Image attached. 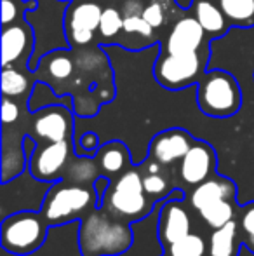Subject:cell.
Returning a JSON list of instances; mask_svg holds the SVG:
<instances>
[{
	"label": "cell",
	"mask_w": 254,
	"mask_h": 256,
	"mask_svg": "<svg viewBox=\"0 0 254 256\" xmlns=\"http://www.w3.org/2000/svg\"><path fill=\"white\" fill-rule=\"evenodd\" d=\"M216 164L218 157L213 145L204 142V140H197L178 164V180L183 183V188H188L192 192L200 183L207 182L214 174H218Z\"/></svg>",
	"instance_id": "5bb4252c"
},
{
	"label": "cell",
	"mask_w": 254,
	"mask_h": 256,
	"mask_svg": "<svg viewBox=\"0 0 254 256\" xmlns=\"http://www.w3.org/2000/svg\"><path fill=\"white\" fill-rule=\"evenodd\" d=\"M37 84L33 70L30 68L2 66V96L26 102Z\"/></svg>",
	"instance_id": "603a6c76"
},
{
	"label": "cell",
	"mask_w": 254,
	"mask_h": 256,
	"mask_svg": "<svg viewBox=\"0 0 254 256\" xmlns=\"http://www.w3.org/2000/svg\"><path fill=\"white\" fill-rule=\"evenodd\" d=\"M232 26H254V0H216Z\"/></svg>",
	"instance_id": "f1b7e54d"
},
{
	"label": "cell",
	"mask_w": 254,
	"mask_h": 256,
	"mask_svg": "<svg viewBox=\"0 0 254 256\" xmlns=\"http://www.w3.org/2000/svg\"><path fill=\"white\" fill-rule=\"evenodd\" d=\"M162 256H169V254H166V253H164V254H162Z\"/></svg>",
	"instance_id": "d590c367"
},
{
	"label": "cell",
	"mask_w": 254,
	"mask_h": 256,
	"mask_svg": "<svg viewBox=\"0 0 254 256\" xmlns=\"http://www.w3.org/2000/svg\"><path fill=\"white\" fill-rule=\"evenodd\" d=\"M75 152L73 140H63V142L52 143H37L30 160H28V169L30 174L37 182L56 183L63 180V172L66 169L68 162Z\"/></svg>",
	"instance_id": "30bf717a"
},
{
	"label": "cell",
	"mask_w": 254,
	"mask_h": 256,
	"mask_svg": "<svg viewBox=\"0 0 254 256\" xmlns=\"http://www.w3.org/2000/svg\"><path fill=\"white\" fill-rule=\"evenodd\" d=\"M131 223L112 214L105 208H96L80 220L78 251L82 256H119L131 250Z\"/></svg>",
	"instance_id": "7a4b0ae2"
},
{
	"label": "cell",
	"mask_w": 254,
	"mask_h": 256,
	"mask_svg": "<svg viewBox=\"0 0 254 256\" xmlns=\"http://www.w3.org/2000/svg\"><path fill=\"white\" fill-rule=\"evenodd\" d=\"M101 176L98 168V162L94 157H87V155H78L75 154L71 160L68 162L66 169L63 172V180L70 183H77V185H87L94 186V182Z\"/></svg>",
	"instance_id": "484cf974"
},
{
	"label": "cell",
	"mask_w": 254,
	"mask_h": 256,
	"mask_svg": "<svg viewBox=\"0 0 254 256\" xmlns=\"http://www.w3.org/2000/svg\"><path fill=\"white\" fill-rule=\"evenodd\" d=\"M193 223L183 199H167L159 212V240L162 248H169L176 240L192 234Z\"/></svg>",
	"instance_id": "ac0fdd59"
},
{
	"label": "cell",
	"mask_w": 254,
	"mask_h": 256,
	"mask_svg": "<svg viewBox=\"0 0 254 256\" xmlns=\"http://www.w3.org/2000/svg\"><path fill=\"white\" fill-rule=\"evenodd\" d=\"M73 106L47 104L31 112L28 134L37 143H52L73 140Z\"/></svg>",
	"instance_id": "9c48e42d"
},
{
	"label": "cell",
	"mask_w": 254,
	"mask_h": 256,
	"mask_svg": "<svg viewBox=\"0 0 254 256\" xmlns=\"http://www.w3.org/2000/svg\"><path fill=\"white\" fill-rule=\"evenodd\" d=\"M37 9V0H2V26L24 20L28 10Z\"/></svg>",
	"instance_id": "4dcf8cb0"
},
{
	"label": "cell",
	"mask_w": 254,
	"mask_h": 256,
	"mask_svg": "<svg viewBox=\"0 0 254 256\" xmlns=\"http://www.w3.org/2000/svg\"><path fill=\"white\" fill-rule=\"evenodd\" d=\"M181 16L183 10L176 6V0H148L143 9V18L160 35V38Z\"/></svg>",
	"instance_id": "cb8c5ba5"
},
{
	"label": "cell",
	"mask_w": 254,
	"mask_h": 256,
	"mask_svg": "<svg viewBox=\"0 0 254 256\" xmlns=\"http://www.w3.org/2000/svg\"><path fill=\"white\" fill-rule=\"evenodd\" d=\"M188 199H190L192 209H195L199 212L200 209L218 202V200L237 199V185L227 176L214 174L207 182L195 186L190 192V196H188Z\"/></svg>",
	"instance_id": "d6986e66"
},
{
	"label": "cell",
	"mask_w": 254,
	"mask_h": 256,
	"mask_svg": "<svg viewBox=\"0 0 254 256\" xmlns=\"http://www.w3.org/2000/svg\"><path fill=\"white\" fill-rule=\"evenodd\" d=\"M239 209H241V206H239L237 199H223V200H218V202L207 206V208L200 209L199 214L209 228L216 230V228H220V226L227 225L228 222L237 218Z\"/></svg>",
	"instance_id": "4316f807"
},
{
	"label": "cell",
	"mask_w": 254,
	"mask_h": 256,
	"mask_svg": "<svg viewBox=\"0 0 254 256\" xmlns=\"http://www.w3.org/2000/svg\"><path fill=\"white\" fill-rule=\"evenodd\" d=\"M197 104L207 117H232L242 106L241 84L227 70H207L197 84Z\"/></svg>",
	"instance_id": "5b68a950"
},
{
	"label": "cell",
	"mask_w": 254,
	"mask_h": 256,
	"mask_svg": "<svg viewBox=\"0 0 254 256\" xmlns=\"http://www.w3.org/2000/svg\"><path fill=\"white\" fill-rule=\"evenodd\" d=\"M103 7L94 0H71L63 12L64 40L71 49L98 44V28Z\"/></svg>",
	"instance_id": "ba28073f"
},
{
	"label": "cell",
	"mask_w": 254,
	"mask_h": 256,
	"mask_svg": "<svg viewBox=\"0 0 254 256\" xmlns=\"http://www.w3.org/2000/svg\"><path fill=\"white\" fill-rule=\"evenodd\" d=\"M190 12L197 18L211 40L225 37L232 28L216 0H192Z\"/></svg>",
	"instance_id": "44dd1931"
},
{
	"label": "cell",
	"mask_w": 254,
	"mask_h": 256,
	"mask_svg": "<svg viewBox=\"0 0 254 256\" xmlns=\"http://www.w3.org/2000/svg\"><path fill=\"white\" fill-rule=\"evenodd\" d=\"M75 74L68 86L66 96L73 98V112L78 117H92L101 104L115 96L113 68L110 66L99 44L73 49Z\"/></svg>",
	"instance_id": "6da1fadb"
},
{
	"label": "cell",
	"mask_w": 254,
	"mask_h": 256,
	"mask_svg": "<svg viewBox=\"0 0 254 256\" xmlns=\"http://www.w3.org/2000/svg\"><path fill=\"white\" fill-rule=\"evenodd\" d=\"M37 82H44L54 94L66 96L68 86L75 74V52L71 48H56L42 54L33 70Z\"/></svg>",
	"instance_id": "7c38bea8"
},
{
	"label": "cell",
	"mask_w": 254,
	"mask_h": 256,
	"mask_svg": "<svg viewBox=\"0 0 254 256\" xmlns=\"http://www.w3.org/2000/svg\"><path fill=\"white\" fill-rule=\"evenodd\" d=\"M146 2L148 0H124L122 2L120 12L124 16V28L117 46H122L129 51H141L160 42V35L143 18Z\"/></svg>",
	"instance_id": "4fadbf2b"
},
{
	"label": "cell",
	"mask_w": 254,
	"mask_h": 256,
	"mask_svg": "<svg viewBox=\"0 0 254 256\" xmlns=\"http://www.w3.org/2000/svg\"><path fill=\"white\" fill-rule=\"evenodd\" d=\"M24 138L26 134L17 132L14 128L12 142L7 136H2V183L7 185L10 180L17 178L24 171L28 158L24 152Z\"/></svg>",
	"instance_id": "7402d4cb"
},
{
	"label": "cell",
	"mask_w": 254,
	"mask_h": 256,
	"mask_svg": "<svg viewBox=\"0 0 254 256\" xmlns=\"http://www.w3.org/2000/svg\"><path fill=\"white\" fill-rule=\"evenodd\" d=\"M96 208H99V200L94 186L59 180L47 190L40 211L49 225L59 226L77 220L80 222Z\"/></svg>",
	"instance_id": "3957f363"
},
{
	"label": "cell",
	"mask_w": 254,
	"mask_h": 256,
	"mask_svg": "<svg viewBox=\"0 0 254 256\" xmlns=\"http://www.w3.org/2000/svg\"><path fill=\"white\" fill-rule=\"evenodd\" d=\"M58 2H64V4H68V2H71V0H58Z\"/></svg>",
	"instance_id": "e575fe53"
},
{
	"label": "cell",
	"mask_w": 254,
	"mask_h": 256,
	"mask_svg": "<svg viewBox=\"0 0 254 256\" xmlns=\"http://www.w3.org/2000/svg\"><path fill=\"white\" fill-rule=\"evenodd\" d=\"M124 28V16L120 9L113 6L103 7L101 21L98 28V44L99 46H117L119 37Z\"/></svg>",
	"instance_id": "83f0119b"
},
{
	"label": "cell",
	"mask_w": 254,
	"mask_h": 256,
	"mask_svg": "<svg viewBox=\"0 0 254 256\" xmlns=\"http://www.w3.org/2000/svg\"><path fill=\"white\" fill-rule=\"evenodd\" d=\"M51 225L42 211H19L3 218L0 242L12 254H31L44 246Z\"/></svg>",
	"instance_id": "52a82bcc"
},
{
	"label": "cell",
	"mask_w": 254,
	"mask_h": 256,
	"mask_svg": "<svg viewBox=\"0 0 254 256\" xmlns=\"http://www.w3.org/2000/svg\"><path fill=\"white\" fill-rule=\"evenodd\" d=\"M211 61V44L195 52H159L153 77L167 91H181L199 84Z\"/></svg>",
	"instance_id": "8992f818"
},
{
	"label": "cell",
	"mask_w": 254,
	"mask_h": 256,
	"mask_svg": "<svg viewBox=\"0 0 254 256\" xmlns=\"http://www.w3.org/2000/svg\"><path fill=\"white\" fill-rule=\"evenodd\" d=\"M96 162H98V168L101 176L113 180L117 176H120L122 172H126L127 169H131L132 158L131 152H129L127 145L119 140L115 142H108L105 145L99 146V150L94 155Z\"/></svg>",
	"instance_id": "ffe728a7"
},
{
	"label": "cell",
	"mask_w": 254,
	"mask_h": 256,
	"mask_svg": "<svg viewBox=\"0 0 254 256\" xmlns=\"http://www.w3.org/2000/svg\"><path fill=\"white\" fill-rule=\"evenodd\" d=\"M206 30L200 26L197 18L190 12H183V16L162 35L159 52H195L211 44Z\"/></svg>",
	"instance_id": "9a60e30c"
},
{
	"label": "cell",
	"mask_w": 254,
	"mask_h": 256,
	"mask_svg": "<svg viewBox=\"0 0 254 256\" xmlns=\"http://www.w3.org/2000/svg\"><path fill=\"white\" fill-rule=\"evenodd\" d=\"M239 232L242 237V244L254 254V200L241 206L237 214Z\"/></svg>",
	"instance_id": "1f68e13d"
},
{
	"label": "cell",
	"mask_w": 254,
	"mask_h": 256,
	"mask_svg": "<svg viewBox=\"0 0 254 256\" xmlns=\"http://www.w3.org/2000/svg\"><path fill=\"white\" fill-rule=\"evenodd\" d=\"M35 48V28L26 18L2 26V66L30 68Z\"/></svg>",
	"instance_id": "8fae6325"
},
{
	"label": "cell",
	"mask_w": 254,
	"mask_h": 256,
	"mask_svg": "<svg viewBox=\"0 0 254 256\" xmlns=\"http://www.w3.org/2000/svg\"><path fill=\"white\" fill-rule=\"evenodd\" d=\"M242 246V237L239 232L237 218L228 222L227 225L213 230L209 237L207 256H239Z\"/></svg>",
	"instance_id": "d4e9b609"
},
{
	"label": "cell",
	"mask_w": 254,
	"mask_h": 256,
	"mask_svg": "<svg viewBox=\"0 0 254 256\" xmlns=\"http://www.w3.org/2000/svg\"><path fill=\"white\" fill-rule=\"evenodd\" d=\"M99 136L94 131H87L75 142V152L78 155H87V157H94L96 152L99 150Z\"/></svg>",
	"instance_id": "d6a6232c"
},
{
	"label": "cell",
	"mask_w": 254,
	"mask_h": 256,
	"mask_svg": "<svg viewBox=\"0 0 254 256\" xmlns=\"http://www.w3.org/2000/svg\"><path fill=\"white\" fill-rule=\"evenodd\" d=\"M139 171L145 192L153 204L164 199H183V192L178 190V176H174L173 166H164L146 155L145 160L139 164Z\"/></svg>",
	"instance_id": "2e32d148"
},
{
	"label": "cell",
	"mask_w": 254,
	"mask_h": 256,
	"mask_svg": "<svg viewBox=\"0 0 254 256\" xmlns=\"http://www.w3.org/2000/svg\"><path fill=\"white\" fill-rule=\"evenodd\" d=\"M101 208L129 223L141 222L153 211V202L143 186L139 166H132L120 176L110 180Z\"/></svg>",
	"instance_id": "277c9868"
},
{
	"label": "cell",
	"mask_w": 254,
	"mask_h": 256,
	"mask_svg": "<svg viewBox=\"0 0 254 256\" xmlns=\"http://www.w3.org/2000/svg\"><path fill=\"white\" fill-rule=\"evenodd\" d=\"M207 248L209 244L206 242V239L199 234L192 232L183 239L171 244L169 248H166L164 253L169 256H207Z\"/></svg>",
	"instance_id": "f546056e"
},
{
	"label": "cell",
	"mask_w": 254,
	"mask_h": 256,
	"mask_svg": "<svg viewBox=\"0 0 254 256\" xmlns=\"http://www.w3.org/2000/svg\"><path fill=\"white\" fill-rule=\"evenodd\" d=\"M197 140L193 138L187 129L171 128L166 131H160L152 138L148 145V157L160 162L164 166H176L181 158L187 155L188 150L193 146Z\"/></svg>",
	"instance_id": "e0dca14e"
},
{
	"label": "cell",
	"mask_w": 254,
	"mask_h": 256,
	"mask_svg": "<svg viewBox=\"0 0 254 256\" xmlns=\"http://www.w3.org/2000/svg\"><path fill=\"white\" fill-rule=\"evenodd\" d=\"M108 185H110V178H106V176H99V178L94 182V192H96V196H98L99 208H101L103 197H105V194H106V188H108Z\"/></svg>",
	"instance_id": "836d02e7"
}]
</instances>
